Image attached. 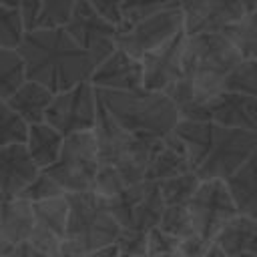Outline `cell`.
<instances>
[{
	"mask_svg": "<svg viewBox=\"0 0 257 257\" xmlns=\"http://www.w3.org/2000/svg\"><path fill=\"white\" fill-rule=\"evenodd\" d=\"M24 60L26 80L46 86L52 94L88 82L94 60L82 50L64 28H34L22 34L16 46Z\"/></svg>",
	"mask_w": 257,
	"mask_h": 257,
	"instance_id": "1",
	"label": "cell"
},
{
	"mask_svg": "<svg viewBox=\"0 0 257 257\" xmlns=\"http://www.w3.org/2000/svg\"><path fill=\"white\" fill-rule=\"evenodd\" d=\"M171 133L183 145L191 171L199 181L227 179L257 149L255 131L229 128L209 120L179 118Z\"/></svg>",
	"mask_w": 257,
	"mask_h": 257,
	"instance_id": "2",
	"label": "cell"
},
{
	"mask_svg": "<svg viewBox=\"0 0 257 257\" xmlns=\"http://www.w3.org/2000/svg\"><path fill=\"white\" fill-rule=\"evenodd\" d=\"M100 104L118 120V124L133 137L161 141L175 128L179 110L165 92L149 88L108 90L94 88Z\"/></svg>",
	"mask_w": 257,
	"mask_h": 257,
	"instance_id": "3",
	"label": "cell"
},
{
	"mask_svg": "<svg viewBox=\"0 0 257 257\" xmlns=\"http://www.w3.org/2000/svg\"><path fill=\"white\" fill-rule=\"evenodd\" d=\"M68 213L60 253L78 257L106 245H114L120 225L108 211L102 197L92 191L66 193Z\"/></svg>",
	"mask_w": 257,
	"mask_h": 257,
	"instance_id": "4",
	"label": "cell"
},
{
	"mask_svg": "<svg viewBox=\"0 0 257 257\" xmlns=\"http://www.w3.org/2000/svg\"><path fill=\"white\" fill-rule=\"evenodd\" d=\"M96 169L98 155L94 137L90 131H80L62 139L58 159L42 171H46L64 193H80L90 191Z\"/></svg>",
	"mask_w": 257,
	"mask_h": 257,
	"instance_id": "5",
	"label": "cell"
},
{
	"mask_svg": "<svg viewBox=\"0 0 257 257\" xmlns=\"http://www.w3.org/2000/svg\"><path fill=\"white\" fill-rule=\"evenodd\" d=\"M181 30H183L181 8L179 6L165 8L135 24H118L116 26V48H120L133 58H141L147 52L169 42Z\"/></svg>",
	"mask_w": 257,
	"mask_h": 257,
	"instance_id": "6",
	"label": "cell"
},
{
	"mask_svg": "<svg viewBox=\"0 0 257 257\" xmlns=\"http://www.w3.org/2000/svg\"><path fill=\"white\" fill-rule=\"evenodd\" d=\"M187 211L191 217L193 233L209 243H213L217 231L237 215L227 187L219 179L199 181L195 193L187 201Z\"/></svg>",
	"mask_w": 257,
	"mask_h": 257,
	"instance_id": "7",
	"label": "cell"
},
{
	"mask_svg": "<svg viewBox=\"0 0 257 257\" xmlns=\"http://www.w3.org/2000/svg\"><path fill=\"white\" fill-rule=\"evenodd\" d=\"M96 114V96L90 82H78L76 86L52 94V100L44 112V122L56 128L62 137L90 131Z\"/></svg>",
	"mask_w": 257,
	"mask_h": 257,
	"instance_id": "8",
	"label": "cell"
},
{
	"mask_svg": "<svg viewBox=\"0 0 257 257\" xmlns=\"http://www.w3.org/2000/svg\"><path fill=\"white\" fill-rule=\"evenodd\" d=\"M62 28L82 50L90 54L94 64L102 62L116 48V26L92 10L84 0H76L72 14Z\"/></svg>",
	"mask_w": 257,
	"mask_h": 257,
	"instance_id": "9",
	"label": "cell"
},
{
	"mask_svg": "<svg viewBox=\"0 0 257 257\" xmlns=\"http://www.w3.org/2000/svg\"><path fill=\"white\" fill-rule=\"evenodd\" d=\"M66 213V195L32 203V229L26 243L48 257H58L64 239Z\"/></svg>",
	"mask_w": 257,
	"mask_h": 257,
	"instance_id": "10",
	"label": "cell"
},
{
	"mask_svg": "<svg viewBox=\"0 0 257 257\" xmlns=\"http://www.w3.org/2000/svg\"><path fill=\"white\" fill-rule=\"evenodd\" d=\"M179 8L183 14V32L187 36L197 32H219L229 22L247 14L241 0H179Z\"/></svg>",
	"mask_w": 257,
	"mask_h": 257,
	"instance_id": "11",
	"label": "cell"
},
{
	"mask_svg": "<svg viewBox=\"0 0 257 257\" xmlns=\"http://www.w3.org/2000/svg\"><path fill=\"white\" fill-rule=\"evenodd\" d=\"M185 32L181 30L169 42L161 44L159 48L141 56L143 68V88L165 92V88L181 76V62H183V46H185Z\"/></svg>",
	"mask_w": 257,
	"mask_h": 257,
	"instance_id": "12",
	"label": "cell"
},
{
	"mask_svg": "<svg viewBox=\"0 0 257 257\" xmlns=\"http://www.w3.org/2000/svg\"><path fill=\"white\" fill-rule=\"evenodd\" d=\"M201 120L229 128H257V98L239 92H219L201 106Z\"/></svg>",
	"mask_w": 257,
	"mask_h": 257,
	"instance_id": "13",
	"label": "cell"
},
{
	"mask_svg": "<svg viewBox=\"0 0 257 257\" xmlns=\"http://www.w3.org/2000/svg\"><path fill=\"white\" fill-rule=\"evenodd\" d=\"M88 82L92 84V88H108V90L139 88L143 82L141 60L128 56L120 48H114L102 62L96 64Z\"/></svg>",
	"mask_w": 257,
	"mask_h": 257,
	"instance_id": "14",
	"label": "cell"
},
{
	"mask_svg": "<svg viewBox=\"0 0 257 257\" xmlns=\"http://www.w3.org/2000/svg\"><path fill=\"white\" fill-rule=\"evenodd\" d=\"M38 171L24 145L0 147V201L18 197Z\"/></svg>",
	"mask_w": 257,
	"mask_h": 257,
	"instance_id": "15",
	"label": "cell"
},
{
	"mask_svg": "<svg viewBox=\"0 0 257 257\" xmlns=\"http://www.w3.org/2000/svg\"><path fill=\"white\" fill-rule=\"evenodd\" d=\"M90 133H92L94 143H96L98 165H114L133 139V135H128L118 124V120L100 104L98 98H96L94 124L90 128Z\"/></svg>",
	"mask_w": 257,
	"mask_h": 257,
	"instance_id": "16",
	"label": "cell"
},
{
	"mask_svg": "<svg viewBox=\"0 0 257 257\" xmlns=\"http://www.w3.org/2000/svg\"><path fill=\"white\" fill-rule=\"evenodd\" d=\"M213 247H217L225 257L257 251V219L237 213L217 231L213 237Z\"/></svg>",
	"mask_w": 257,
	"mask_h": 257,
	"instance_id": "17",
	"label": "cell"
},
{
	"mask_svg": "<svg viewBox=\"0 0 257 257\" xmlns=\"http://www.w3.org/2000/svg\"><path fill=\"white\" fill-rule=\"evenodd\" d=\"M76 0H20L18 12L26 30L62 28L72 14Z\"/></svg>",
	"mask_w": 257,
	"mask_h": 257,
	"instance_id": "18",
	"label": "cell"
},
{
	"mask_svg": "<svg viewBox=\"0 0 257 257\" xmlns=\"http://www.w3.org/2000/svg\"><path fill=\"white\" fill-rule=\"evenodd\" d=\"M223 183L237 213L257 219V153L223 179Z\"/></svg>",
	"mask_w": 257,
	"mask_h": 257,
	"instance_id": "19",
	"label": "cell"
},
{
	"mask_svg": "<svg viewBox=\"0 0 257 257\" xmlns=\"http://www.w3.org/2000/svg\"><path fill=\"white\" fill-rule=\"evenodd\" d=\"M185 171H191L187 153H185L183 145L179 143V139L171 133L165 139H161L159 149L155 151V155L149 163L145 181L161 183V181H165L169 177H175V175H181Z\"/></svg>",
	"mask_w": 257,
	"mask_h": 257,
	"instance_id": "20",
	"label": "cell"
},
{
	"mask_svg": "<svg viewBox=\"0 0 257 257\" xmlns=\"http://www.w3.org/2000/svg\"><path fill=\"white\" fill-rule=\"evenodd\" d=\"M32 229V203L18 197L0 203V239L8 245L24 243Z\"/></svg>",
	"mask_w": 257,
	"mask_h": 257,
	"instance_id": "21",
	"label": "cell"
},
{
	"mask_svg": "<svg viewBox=\"0 0 257 257\" xmlns=\"http://www.w3.org/2000/svg\"><path fill=\"white\" fill-rule=\"evenodd\" d=\"M50 100H52V92L46 86L34 80H24L6 98V104L14 112H18L28 124H36V122H44V112Z\"/></svg>",
	"mask_w": 257,
	"mask_h": 257,
	"instance_id": "22",
	"label": "cell"
},
{
	"mask_svg": "<svg viewBox=\"0 0 257 257\" xmlns=\"http://www.w3.org/2000/svg\"><path fill=\"white\" fill-rule=\"evenodd\" d=\"M159 143L161 141H149V139H139V137L131 139V143L126 145V149L122 151L118 161L112 165L118 171L124 185H135V183L145 181L149 163H151L155 151L159 149Z\"/></svg>",
	"mask_w": 257,
	"mask_h": 257,
	"instance_id": "23",
	"label": "cell"
},
{
	"mask_svg": "<svg viewBox=\"0 0 257 257\" xmlns=\"http://www.w3.org/2000/svg\"><path fill=\"white\" fill-rule=\"evenodd\" d=\"M62 139L64 137L50 124L36 122V124L28 126V137H26L24 147H26L30 159L34 161V165L38 169H46L58 159Z\"/></svg>",
	"mask_w": 257,
	"mask_h": 257,
	"instance_id": "24",
	"label": "cell"
},
{
	"mask_svg": "<svg viewBox=\"0 0 257 257\" xmlns=\"http://www.w3.org/2000/svg\"><path fill=\"white\" fill-rule=\"evenodd\" d=\"M163 209H165V203L161 199L157 183L145 181L143 183V193H141V197H139V201H137V205L133 209V217H131V225L128 227L149 233L153 227L159 225Z\"/></svg>",
	"mask_w": 257,
	"mask_h": 257,
	"instance_id": "25",
	"label": "cell"
},
{
	"mask_svg": "<svg viewBox=\"0 0 257 257\" xmlns=\"http://www.w3.org/2000/svg\"><path fill=\"white\" fill-rule=\"evenodd\" d=\"M241 54V58H255L257 54V20L255 12L243 14L219 30Z\"/></svg>",
	"mask_w": 257,
	"mask_h": 257,
	"instance_id": "26",
	"label": "cell"
},
{
	"mask_svg": "<svg viewBox=\"0 0 257 257\" xmlns=\"http://www.w3.org/2000/svg\"><path fill=\"white\" fill-rule=\"evenodd\" d=\"M26 80L24 60L16 48H0V100H6Z\"/></svg>",
	"mask_w": 257,
	"mask_h": 257,
	"instance_id": "27",
	"label": "cell"
},
{
	"mask_svg": "<svg viewBox=\"0 0 257 257\" xmlns=\"http://www.w3.org/2000/svg\"><path fill=\"white\" fill-rule=\"evenodd\" d=\"M197 185H199V177L193 171H185L181 175H175V177H169L157 183L165 205H187Z\"/></svg>",
	"mask_w": 257,
	"mask_h": 257,
	"instance_id": "28",
	"label": "cell"
},
{
	"mask_svg": "<svg viewBox=\"0 0 257 257\" xmlns=\"http://www.w3.org/2000/svg\"><path fill=\"white\" fill-rule=\"evenodd\" d=\"M223 90L255 96V92H257V60L255 58H243L241 62H237L225 74Z\"/></svg>",
	"mask_w": 257,
	"mask_h": 257,
	"instance_id": "29",
	"label": "cell"
},
{
	"mask_svg": "<svg viewBox=\"0 0 257 257\" xmlns=\"http://www.w3.org/2000/svg\"><path fill=\"white\" fill-rule=\"evenodd\" d=\"M28 122L14 112L6 100H0V147L6 145H24L28 137Z\"/></svg>",
	"mask_w": 257,
	"mask_h": 257,
	"instance_id": "30",
	"label": "cell"
},
{
	"mask_svg": "<svg viewBox=\"0 0 257 257\" xmlns=\"http://www.w3.org/2000/svg\"><path fill=\"white\" fill-rule=\"evenodd\" d=\"M173 6H179V0H122L118 24H135L143 18H149V16H153L165 8H173Z\"/></svg>",
	"mask_w": 257,
	"mask_h": 257,
	"instance_id": "31",
	"label": "cell"
},
{
	"mask_svg": "<svg viewBox=\"0 0 257 257\" xmlns=\"http://www.w3.org/2000/svg\"><path fill=\"white\" fill-rule=\"evenodd\" d=\"M157 227L163 229L165 233L173 235L179 241L189 237V235H193V225H191V217H189L187 205H165Z\"/></svg>",
	"mask_w": 257,
	"mask_h": 257,
	"instance_id": "32",
	"label": "cell"
},
{
	"mask_svg": "<svg viewBox=\"0 0 257 257\" xmlns=\"http://www.w3.org/2000/svg\"><path fill=\"white\" fill-rule=\"evenodd\" d=\"M24 24L18 8L0 4V48H16L22 40Z\"/></svg>",
	"mask_w": 257,
	"mask_h": 257,
	"instance_id": "33",
	"label": "cell"
},
{
	"mask_svg": "<svg viewBox=\"0 0 257 257\" xmlns=\"http://www.w3.org/2000/svg\"><path fill=\"white\" fill-rule=\"evenodd\" d=\"M124 181L120 179L118 171L112 167V165H98L96 169V175L92 179V185H90V191L102 199H112L114 195H118L122 189H124Z\"/></svg>",
	"mask_w": 257,
	"mask_h": 257,
	"instance_id": "34",
	"label": "cell"
},
{
	"mask_svg": "<svg viewBox=\"0 0 257 257\" xmlns=\"http://www.w3.org/2000/svg\"><path fill=\"white\" fill-rule=\"evenodd\" d=\"M60 195H66L58 183L46 173V171H38L36 177L24 187V191L20 193L22 199L30 201V203H36V201H44V199H52V197H60Z\"/></svg>",
	"mask_w": 257,
	"mask_h": 257,
	"instance_id": "35",
	"label": "cell"
},
{
	"mask_svg": "<svg viewBox=\"0 0 257 257\" xmlns=\"http://www.w3.org/2000/svg\"><path fill=\"white\" fill-rule=\"evenodd\" d=\"M114 247L122 255L143 257L147 253V233L139 231V229H133V227H124V229L118 231Z\"/></svg>",
	"mask_w": 257,
	"mask_h": 257,
	"instance_id": "36",
	"label": "cell"
},
{
	"mask_svg": "<svg viewBox=\"0 0 257 257\" xmlns=\"http://www.w3.org/2000/svg\"><path fill=\"white\" fill-rule=\"evenodd\" d=\"M179 239L173 235L165 233L159 227H153L147 233V253L145 255H167V253H177Z\"/></svg>",
	"mask_w": 257,
	"mask_h": 257,
	"instance_id": "37",
	"label": "cell"
},
{
	"mask_svg": "<svg viewBox=\"0 0 257 257\" xmlns=\"http://www.w3.org/2000/svg\"><path fill=\"white\" fill-rule=\"evenodd\" d=\"M211 245L213 243H209V241H205V239H201L199 235L193 233V235H189V237L179 241L177 253L181 257H201V255H205L211 249Z\"/></svg>",
	"mask_w": 257,
	"mask_h": 257,
	"instance_id": "38",
	"label": "cell"
},
{
	"mask_svg": "<svg viewBox=\"0 0 257 257\" xmlns=\"http://www.w3.org/2000/svg\"><path fill=\"white\" fill-rule=\"evenodd\" d=\"M92 10H96L102 18L112 22L114 26L120 22V4L122 0H84Z\"/></svg>",
	"mask_w": 257,
	"mask_h": 257,
	"instance_id": "39",
	"label": "cell"
},
{
	"mask_svg": "<svg viewBox=\"0 0 257 257\" xmlns=\"http://www.w3.org/2000/svg\"><path fill=\"white\" fill-rule=\"evenodd\" d=\"M0 257H48V255H44V253H40L38 249H34L30 243H18V245H8L2 253H0Z\"/></svg>",
	"mask_w": 257,
	"mask_h": 257,
	"instance_id": "40",
	"label": "cell"
},
{
	"mask_svg": "<svg viewBox=\"0 0 257 257\" xmlns=\"http://www.w3.org/2000/svg\"><path fill=\"white\" fill-rule=\"evenodd\" d=\"M78 257H118V249L114 245H106L102 249H96V251H90V253H84Z\"/></svg>",
	"mask_w": 257,
	"mask_h": 257,
	"instance_id": "41",
	"label": "cell"
},
{
	"mask_svg": "<svg viewBox=\"0 0 257 257\" xmlns=\"http://www.w3.org/2000/svg\"><path fill=\"white\" fill-rule=\"evenodd\" d=\"M241 2H243V8H245L247 14H251V12L257 10V0H241Z\"/></svg>",
	"mask_w": 257,
	"mask_h": 257,
	"instance_id": "42",
	"label": "cell"
},
{
	"mask_svg": "<svg viewBox=\"0 0 257 257\" xmlns=\"http://www.w3.org/2000/svg\"><path fill=\"white\" fill-rule=\"evenodd\" d=\"M201 257H225V255H223V253H221L217 247H213V245H211V249H209L205 255H201Z\"/></svg>",
	"mask_w": 257,
	"mask_h": 257,
	"instance_id": "43",
	"label": "cell"
},
{
	"mask_svg": "<svg viewBox=\"0 0 257 257\" xmlns=\"http://www.w3.org/2000/svg\"><path fill=\"white\" fill-rule=\"evenodd\" d=\"M0 4H4V6H8V8H18L20 0H0Z\"/></svg>",
	"mask_w": 257,
	"mask_h": 257,
	"instance_id": "44",
	"label": "cell"
},
{
	"mask_svg": "<svg viewBox=\"0 0 257 257\" xmlns=\"http://www.w3.org/2000/svg\"><path fill=\"white\" fill-rule=\"evenodd\" d=\"M143 257H181L179 253H167V255H143Z\"/></svg>",
	"mask_w": 257,
	"mask_h": 257,
	"instance_id": "45",
	"label": "cell"
},
{
	"mask_svg": "<svg viewBox=\"0 0 257 257\" xmlns=\"http://www.w3.org/2000/svg\"><path fill=\"white\" fill-rule=\"evenodd\" d=\"M237 257H257V251H247V253H241Z\"/></svg>",
	"mask_w": 257,
	"mask_h": 257,
	"instance_id": "46",
	"label": "cell"
},
{
	"mask_svg": "<svg viewBox=\"0 0 257 257\" xmlns=\"http://www.w3.org/2000/svg\"><path fill=\"white\" fill-rule=\"evenodd\" d=\"M6 247H8V243H4V241H2V239H0V253H2V251H4V249H6Z\"/></svg>",
	"mask_w": 257,
	"mask_h": 257,
	"instance_id": "47",
	"label": "cell"
},
{
	"mask_svg": "<svg viewBox=\"0 0 257 257\" xmlns=\"http://www.w3.org/2000/svg\"><path fill=\"white\" fill-rule=\"evenodd\" d=\"M58 257H72V255H66V253H60Z\"/></svg>",
	"mask_w": 257,
	"mask_h": 257,
	"instance_id": "48",
	"label": "cell"
},
{
	"mask_svg": "<svg viewBox=\"0 0 257 257\" xmlns=\"http://www.w3.org/2000/svg\"><path fill=\"white\" fill-rule=\"evenodd\" d=\"M118 257H131V255H122V253H118Z\"/></svg>",
	"mask_w": 257,
	"mask_h": 257,
	"instance_id": "49",
	"label": "cell"
},
{
	"mask_svg": "<svg viewBox=\"0 0 257 257\" xmlns=\"http://www.w3.org/2000/svg\"><path fill=\"white\" fill-rule=\"evenodd\" d=\"M0 203H2V201H0Z\"/></svg>",
	"mask_w": 257,
	"mask_h": 257,
	"instance_id": "50",
	"label": "cell"
}]
</instances>
